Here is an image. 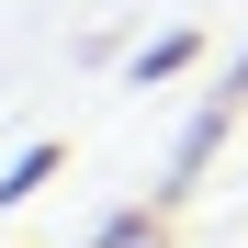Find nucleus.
<instances>
[{"label": "nucleus", "instance_id": "f03ea898", "mask_svg": "<svg viewBox=\"0 0 248 248\" xmlns=\"http://www.w3.org/2000/svg\"><path fill=\"white\" fill-rule=\"evenodd\" d=\"M57 170H68V147H57V136H34V147L12 158V170H0V203H34V192H46Z\"/></svg>", "mask_w": 248, "mask_h": 248}, {"label": "nucleus", "instance_id": "7ed1b4c3", "mask_svg": "<svg viewBox=\"0 0 248 248\" xmlns=\"http://www.w3.org/2000/svg\"><path fill=\"white\" fill-rule=\"evenodd\" d=\"M91 248H170V215H158V203H136V215H102V226H91Z\"/></svg>", "mask_w": 248, "mask_h": 248}, {"label": "nucleus", "instance_id": "f257e3e1", "mask_svg": "<svg viewBox=\"0 0 248 248\" xmlns=\"http://www.w3.org/2000/svg\"><path fill=\"white\" fill-rule=\"evenodd\" d=\"M181 68H203V34H192V23H170V34H147V46L124 57V91H158V79H181Z\"/></svg>", "mask_w": 248, "mask_h": 248}, {"label": "nucleus", "instance_id": "20e7f679", "mask_svg": "<svg viewBox=\"0 0 248 248\" xmlns=\"http://www.w3.org/2000/svg\"><path fill=\"white\" fill-rule=\"evenodd\" d=\"M215 102H226V113H248V57L226 68V91H215Z\"/></svg>", "mask_w": 248, "mask_h": 248}]
</instances>
